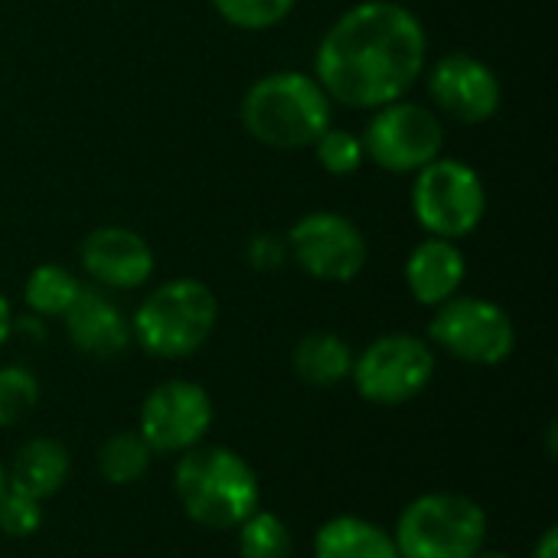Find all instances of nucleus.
Wrapping results in <instances>:
<instances>
[{"label": "nucleus", "mask_w": 558, "mask_h": 558, "mask_svg": "<svg viewBox=\"0 0 558 558\" xmlns=\"http://www.w3.org/2000/svg\"><path fill=\"white\" fill-rule=\"evenodd\" d=\"M422 20L396 0H363L340 13L314 56V78L330 101L376 111L399 101L425 72Z\"/></svg>", "instance_id": "obj_1"}, {"label": "nucleus", "mask_w": 558, "mask_h": 558, "mask_svg": "<svg viewBox=\"0 0 558 558\" xmlns=\"http://www.w3.org/2000/svg\"><path fill=\"white\" fill-rule=\"evenodd\" d=\"M173 487L183 513L206 530H235L262 507V487L252 464L222 445L180 454Z\"/></svg>", "instance_id": "obj_2"}, {"label": "nucleus", "mask_w": 558, "mask_h": 558, "mask_svg": "<svg viewBox=\"0 0 558 558\" xmlns=\"http://www.w3.org/2000/svg\"><path fill=\"white\" fill-rule=\"evenodd\" d=\"M330 95L314 75L271 72L262 75L242 98V128L271 150L311 147L330 128Z\"/></svg>", "instance_id": "obj_3"}, {"label": "nucleus", "mask_w": 558, "mask_h": 558, "mask_svg": "<svg viewBox=\"0 0 558 558\" xmlns=\"http://www.w3.org/2000/svg\"><path fill=\"white\" fill-rule=\"evenodd\" d=\"M216 320L219 301L213 288L196 278H173L141 301L131 320V337L157 360H183L213 337Z\"/></svg>", "instance_id": "obj_4"}, {"label": "nucleus", "mask_w": 558, "mask_h": 558, "mask_svg": "<svg viewBox=\"0 0 558 558\" xmlns=\"http://www.w3.org/2000/svg\"><path fill=\"white\" fill-rule=\"evenodd\" d=\"M399 558H474L487 543V513L464 494H422L396 523Z\"/></svg>", "instance_id": "obj_5"}, {"label": "nucleus", "mask_w": 558, "mask_h": 558, "mask_svg": "<svg viewBox=\"0 0 558 558\" xmlns=\"http://www.w3.org/2000/svg\"><path fill=\"white\" fill-rule=\"evenodd\" d=\"M412 209L428 235L458 242L481 226L487 213V190L474 167L438 157L418 170L412 186Z\"/></svg>", "instance_id": "obj_6"}, {"label": "nucleus", "mask_w": 558, "mask_h": 558, "mask_svg": "<svg viewBox=\"0 0 558 558\" xmlns=\"http://www.w3.org/2000/svg\"><path fill=\"white\" fill-rule=\"evenodd\" d=\"M435 376V350L415 333H386L353 356L350 379L373 405H405L418 399Z\"/></svg>", "instance_id": "obj_7"}, {"label": "nucleus", "mask_w": 558, "mask_h": 558, "mask_svg": "<svg viewBox=\"0 0 558 558\" xmlns=\"http://www.w3.org/2000/svg\"><path fill=\"white\" fill-rule=\"evenodd\" d=\"M428 340L448 356L471 366H500L517 347V327L510 314L487 298H461L438 304Z\"/></svg>", "instance_id": "obj_8"}, {"label": "nucleus", "mask_w": 558, "mask_h": 558, "mask_svg": "<svg viewBox=\"0 0 558 558\" xmlns=\"http://www.w3.org/2000/svg\"><path fill=\"white\" fill-rule=\"evenodd\" d=\"M445 124L418 101H392L376 108L363 134V150L389 173H418L441 157Z\"/></svg>", "instance_id": "obj_9"}, {"label": "nucleus", "mask_w": 558, "mask_h": 558, "mask_svg": "<svg viewBox=\"0 0 558 558\" xmlns=\"http://www.w3.org/2000/svg\"><path fill=\"white\" fill-rule=\"evenodd\" d=\"M288 252L311 278L327 281V284L353 281L366 268V258H369V245L360 226L327 209L311 213L291 226Z\"/></svg>", "instance_id": "obj_10"}, {"label": "nucleus", "mask_w": 558, "mask_h": 558, "mask_svg": "<svg viewBox=\"0 0 558 558\" xmlns=\"http://www.w3.org/2000/svg\"><path fill=\"white\" fill-rule=\"evenodd\" d=\"M213 428V399L190 379H167L141 405V438L154 454H183Z\"/></svg>", "instance_id": "obj_11"}, {"label": "nucleus", "mask_w": 558, "mask_h": 558, "mask_svg": "<svg viewBox=\"0 0 558 558\" xmlns=\"http://www.w3.org/2000/svg\"><path fill=\"white\" fill-rule=\"evenodd\" d=\"M428 95L448 118L484 124L500 111L504 88L497 72L471 52H448L428 72Z\"/></svg>", "instance_id": "obj_12"}, {"label": "nucleus", "mask_w": 558, "mask_h": 558, "mask_svg": "<svg viewBox=\"0 0 558 558\" xmlns=\"http://www.w3.org/2000/svg\"><path fill=\"white\" fill-rule=\"evenodd\" d=\"M78 258L88 278L111 291H134L154 275L150 245L124 226H101L88 232L78 248Z\"/></svg>", "instance_id": "obj_13"}, {"label": "nucleus", "mask_w": 558, "mask_h": 558, "mask_svg": "<svg viewBox=\"0 0 558 558\" xmlns=\"http://www.w3.org/2000/svg\"><path fill=\"white\" fill-rule=\"evenodd\" d=\"M72 347L92 360H118L131 343V320L101 294L82 288L75 304L62 314Z\"/></svg>", "instance_id": "obj_14"}, {"label": "nucleus", "mask_w": 558, "mask_h": 558, "mask_svg": "<svg viewBox=\"0 0 558 558\" xmlns=\"http://www.w3.org/2000/svg\"><path fill=\"white\" fill-rule=\"evenodd\" d=\"M464 275H468L464 252L451 239L428 235L405 258V284H409L412 298L425 307H438V304L451 301L461 291Z\"/></svg>", "instance_id": "obj_15"}, {"label": "nucleus", "mask_w": 558, "mask_h": 558, "mask_svg": "<svg viewBox=\"0 0 558 558\" xmlns=\"http://www.w3.org/2000/svg\"><path fill=\"white\" fill-rule=\"evenodd\" d=\"M69 451L52 441V438H29L26 445H20V451L13 454V464L7 471V487L33 497V500H46L52 494L62 490L65 477H69Z\"/></svg>", "instance_id": "obj_16"}, {"label": "nucleus", "mask_w": 558, "mask_h": 558, "mask_svg": "<svg viewBox=\"0 0 558 558\" xmlns=\"http://www.w3.org/2000/svg\"><path fill=\"white\" fill-rule=\"evenodd\" d=\"M314 558H399L392 533L363 517H333L314 536Z\"/></svg>", "instance_id": "obj_17"}, {"label": "nucleus", "mask_w": 558, "mask_h": 558, "mask_svg": "<svg viewBox=\"0 0 558 558\" xmlns=\"http://www.w3.org/2000/svg\"><path fill=\"white\" fill-rule=\"evenodd\" d=\"M291 366L298 379H304L314 389H333L350 379L353 369V350L343 337L330 330H314L298 340L291 353Z\"/></svg>", "instance_id": "obj_18"}, {"label": "nucleus", "mask_w": 558, "mask_h": 558, "mask_svg": "<svg viewBox=\"0 0 558 558\" xmlns=\"http://www.w3.org/2000/svg\"><path fill=\"white\" fill-rule=\"evenodd\" d=\"M150 461H154V451L147 448L141 432H114L98 448V471L114 487L137 484L150 471Z\"/></svg>", "instance_id": "obj_19"}, {"label": "nucleus", "mask_w": 558, "mask_h": 558, "mask_svg": "<svg viewBox=\"0 0 558 558\" xmlns=\"http://www.w3.org/2000/svg\"><path fill=\"white\" fill-rule=\"evenodd\" d=\"M78 294H82L78 278L59 265L33 268L26 284H23V301L36 317H62L75 304Z\"/></svg>", "instance_id": "obj_20"}, {"label": "nucleus", "mask_w": 558, "mask_h": 558, "mask_svg": "<svg viewBox=\"0 0 558 558\" xmlns=\"http://www.w3.org/2000/svg\"><path fill=\"white\" fill-rule=\"evenodd\" d=\"M239 556L242 558H291L294 539L288 523L271 513V510H255L252 517H245L239 526Z\"/></svg>", "instance_id": "obj_21"}, {"label": "nucleus", "mask_w": 558, "mask_h": 558, "mask_svg": "<svg viewBox=\"0 0 558 558\" xmlns=\"http://www.w3.org/2000/svg\"><path fill=\"white\" fill-rule=\"evenodd\" d=\"M213 10L235 29H271L291 16L298 0H209Z\"/></svg>", "instance_id": "obj_22"}, {"label": "nucleus", "mask_w": 558, "mask_h": 558, "mask_svg": "<svg viewBox=\"0 0 558 558\" xmlns=\"http://www.w3.org/2000/svg\"><path fill=\"white\" fill-rule=\"evenodd\" d=\"M39 402V383L26 366H0V428L20 425Z\"/></svg>", "instance_id": "obj_23"}, {"label": "nucleus", "mask_w": 558, "mask_h": 558, "mask_svg": "<svg viewBox=\"0 0 558 558\" xmlns=\"http://www.w3.org/2000/svg\"><path fill=\"white\" fill-rule=\"evenodd\" d=\"M314 154H317V163L333 173V177H350L363 167L366 160V150H363V141L353 137L350 131L343 128H327L314 144Z\"/></svg>", "instance_id": "obj_24"}, {"label": "nucleus", "mask_w": 558, "mask_h": 558, "mask_svg": "<svg viewBox=\"0 0 558 558\" xmlns=\"http://www.w3.org/2000/svg\"><path fill=\"white\" fill-rule=\"evenodd\" d=\"M43 526V507L39 500L7 487L0 497V533L13 539H26Z\"/></svg>", "instance_id": "obj_25"}, {"label": "nucleus", "mask_w": 558, "mask_h": 558, "mask_svg": "<svg viewBox=\"0 0 558 558\" xmlns=\"http://www.w3.org/2000/svg\"><path fill=\"white\" fill-rule=\"evenodd\" d=\"M533 558H558V530L556 526H549V530L539 536V543L533 546Z\"/></svg>", "instance_id": "obj_26"}, {"label": "nucleus", "mask_w": 558, "mask_h": 558, "mask_svg": "<svg viewBox=\"0 0 558 558\" xmlns=\"http://www.w3.org/2000/svg\"><path fill=\"white\" fill-rule=\"evenodd\" d=\"M16 330V320H13V311H10V301L0 294V347L10 340V333Z\"/></svg>", "instance_id": "obj_27"}, {"label": "nucleus", "mask_w": 558, "mask_h": 558, "mask_svg": "<svg viewBox=\"0 0 558 558\" xmlns=\"http://www.w3.org/2000/svg\"><path fill=\"white\" fill-rule=\"evenodd\" d=\"M474 558H513V556H507V553H487V549H481V553H477Z\"/></svg>", "instance_id": "obj_28"}, {"label": "nucleus", "mask_w": 558, "mask_h": 558, "mask_svg": "<svg viewBox=\"0 0 558 558\" xmlns=\"http://www.w3.org/2000/svg\"><path fill=\"white\" fill-rule=\"evenodd\" d=\"M3 490H7V468H3V461H0V497H3Z\"/></svg>", "instance_id": "obj_29"}]
</instances>
